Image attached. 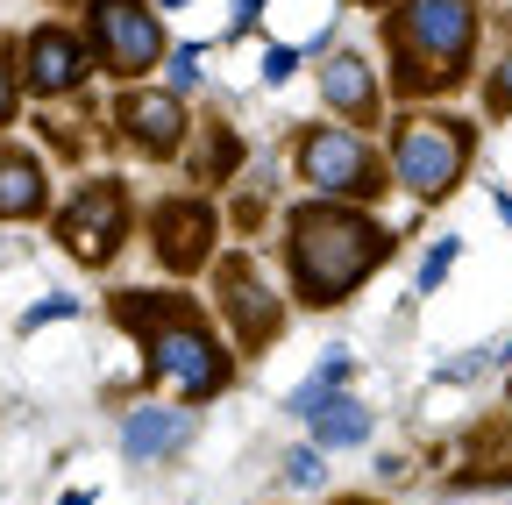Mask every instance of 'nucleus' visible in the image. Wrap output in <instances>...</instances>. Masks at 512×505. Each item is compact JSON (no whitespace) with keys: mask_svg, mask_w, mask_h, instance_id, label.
<instances>
[{"mask_svg":"<svg viewBox=\"0 0 512 505\" xmlns=\"http://www.w3.org/2000/svg\"><path fill=\"white\" fill-rule=\"evenodd\" d=\"M292 285L328 306V299H349V285H363L384 257V228L349 214V207H299L292 214Z\"/></svg>","mask_w":512,"mask_h":505,"instance_id":"1","label":"nucleus"},{"mask_svg":"<svg viewBox=\"0 0 512 505\" xmlns=\"http://www.w3.org/2000/svg\"><path fill=\"white\" fill-rule=\"evenodd\" d=\"M392 43L406 57V72H399L406 93L441 86V79L463 72V57L477 43V8H470V0H406L399 22H392Z\"/></svg>","mask_w":512,"mask_h":505,"instance_id":"2","label":"nucleus"},{"mask_svg":"<svg viewBox=\"0 0 512 505\" xmlns=\"http://www.w3.org/2000/svg\"><path fill=\"white\" fill-rule=\"evenodd\" d=\"M150 370L164 377L171 392H185V399H207V392H221L228 385V356H221V342L192 321L185 306H171L164 321H157V335H150Z\"/></svg>","mask_w":512,"mask_h":505,"instance_id":"3","label":"nucleus"},{"mask_svg":"<svg viewBox=\"0 0 512 505\" xmlns=\"http://www.w3.org/2000/svg\"><path fill=\"white\" fill-rule=\"evenodd\" d=\"M463 157H470V129H463V121H448V114L406 121L399 143H392V171H399V185H406L413 200L448 193V185H456V171H463Z\"/></svg>","mask_w":512,"mask_h":505,"instance_id":"4","label":"nucleus"},{"mask_svg":"<svg viewBox=\"0 0 512 505\" xmlns=\"http://www.w3.org/2000/svg\"><path fill=\"white\" fill-rule=\"evenodd\" d=\"M299 178H313L320 193H335V200H370L377 185H384L370 143L349 136V129H313V136L299 143Z\"/></svg>","mask_w":512,"mask_h":505,"instance_id":"5","label":"nucleus"},{"mask_svg":"<svg viewBox=\"0 0 512 505\" xmlns=\"http://www.w3.org/2000/svg\"><path fill=\"white\" fill-rule=\"evenodd\" d=\"M93 43L114 72H150L164 57V29L143 0H93Z\"/></svg>","mask_w":512,"mask_h":505,"instance_id":"6","label":"nucleus"},{"mask_svg":"<svg viewBox=\"0 0 512 505\" xmlns=\"http://www.w3.org/2000/svg\"><path fill=\"white\" fill-rule=\"evenodd\" d=\"M64 249H72L79 264H107L121 249V193L114 185H86V193L64 207Z\"/></svg>","mask_w":512,"mask_h":505,"instance_id":"7","label":"nucleus"},{"mask_svg":"<svg viewBox=\"0 0 512 505\" xmlns=\"http://www.w3.org/2000/svg\"><path fill=\"white\" fill-rule=\"evenodd\" d=\"M221 306L235 313V328H242V342H264V335H278V321H285V306H278V292L256 278L249 264H221Z\"/></svg>","mask_w":512,"mask_h":505,"instance_id":"8","label":"nucleus"},{"mask_svg":"<svg viewBox=\"0 0 512 505\" xmlns=\"http://www.w3.org/2000/svg\"><path fill=\"white\" fill-rule=\"evenodd\" d=\"M192 441V413L185 406H136L128 413V427H121V456L128 463H164V456H178Z\"/></svg>","mask_w":512,"mask_h":505,"instance_id":"9","label":"nucleus"},{"mask_svg":"<svg viewBox=\"0 0 512 505\" xmlns=\"http://www.w3.org/2000/svg\"><path fill=\"white\" fill-rule=\"evenodd\" d=\"M22 57H29L22 79H29L36 93H50V100H57V93H72V86L86 79V50H79V36H64V29H36Z\"/></svg>","mask_w":512,"mask_h":505,"instance_id":"10","label":"nucleus"},{"mask_svg":"<svg viewBox=\"0 0 512 505\" xmlns=\"http://www.w3.org/2000/svg\"><path fill=\"white\" fill-rule=\"evenodd\" d=\"M207 235H214V214L200 200H171L157 207V257L171 271H192V264H207Z\"/></svg>","mask_w":512,"mask_h":505,"instance_id":"11","label":"nucleus"},{"mask_svg":"<svg viewBox=\"0 0 512 505\" xmlns=\"http://www.w3.org/2000/svg\"><path fill=\"white\" fill-rule=\"evenodd\" d=\"M121 129H128V143H143V150H171L178 129H185V114L164 93H128L121 100Z\"/></svg>","mask_w":512,"mask_h":505,"instance_id":"12","label":"nucleus"},{"mask_svg":"<svg viewBox=\"0 0 512 505\" xmlns=\"http://www.w3.org/2000/svg\"><path fill=\"white\" fill-rule=\"evenodd\" d=\"M36 207H43V171H36V157L8 150L0 157V221H22Z\"/></svg>","mask_w":512,"mask_h":505,"instance_id":"13","label":"nucleus"},{"mask_svg":"<svg viewBox=\"0 0 512 505\" xmlns=\"http://www.w3.org/2000/svg\"><path fill=\"white\" fill-rule=\"evenodd\" d=\"M320 86H328V100H335L349 121L377 114V86H370V72H363V57H335V65L320 72Z\"/></svg>","mask_w":512,"mask_h":505,"instance_id":"14","label":"nucleus"},{"mask_svg":"<svg viewBox=\"0 0 512 505\" xmlns=\"http://www.w3.org/2000/svg\"><path fill=\"white\" fill-rule=\"evenodd\" d=\"M313 441H320V449H356V441H370V413L335 392L328 406L313 413Z\"/></svg>","mask_w":512,"mask_h":505,"instance_id":"15","label":"nucleus"},{"mask_svg":"<svg viewBox=\"0 0 512 505\" xmlns=\"http://www.w3.org/2000/svg\"><path fill=\"white\" fill-rule=\"evenodd\" d=\"M342 377H349V356L335 349V356H328V363H320V370L306 377V385H299V392H292V406H285V413H306V420H313L320 406H328V399H335V385H342Z\"/></svg>","mask_w":512,"mask_h":505,"instance_id":"16","label":"nucleus"},{"mask_svg":"<svg viewBox=\"0 0 512 505\" xmlns=\"http://www.w3.org/2000/svg\"><path fill=\"white\" fill-rule=\"evenodd\" d=\"M320 477H328V463H320V441H313V449H292V456H285V484L313 491Z\"/></svg>","mask_w":512,"mask_h":505,"instance_id":"17","label":"nucleus"},{"mask_svg":"<svg viewBox=\"0 0 512 505\" xmlns=\"http://www.w3.org/2000/svg\"><path fill=\"white\" fill-rule=\"evenodd\" d=\"M456 257H463V242H456V235L434 242V249H427V264H420V292H434V285L448 278V264H456Z\"/></svg>","mask_w":512,"mask_h":505,"instance_id":"18","label":"nucleus"},{"mask_svg":"<svg viewBox=\"0 0 512 505\" xmlns=\"http://www.w3.org/2000/svg\"><path fill=\"white\" fill-rule=\"evenodd\" d=\"M171 86H178V93L200 86V50H178V57H171Z\"/></svg>","mask_w":512,"mask_h":505,"instance_id":"19","label":"nucleus"},{"mask_svg":"<svg viewBox=\"0 0 512 505\" xmlns=\"http://www.w3.org/2000/svg\"><path fill=\"white\" fill-rule=\"evenodd\" d=\"M292 65H299V50H292V43H278V50L264 57V79L278 86V79H292Z\"/></svg>","mask_w":512,"mask_h":505,"instance_id":"20","label":"nucleus"},{"mask_svg":"<svg viewBox=\"0 0 512 505\" xmlns=\"http://www.w3.org/2000/svg\"><path fill=\"white\" fill-rule=\"evenodd\" d=\"M491 107H498V114H512V65L491 79Z\"/></svg>","mask_w":512,"mask_h":505,"instance_id":"21","label":"nucleus"},{"mask_svg":"<svg viewBox=\"0 0 512 505\" xmlns=\"http://www.w3.org/2000/svg\"><path fill=\"white\" fill-rule=\"evenodd\" d=\"M15 114V72H8V57H0V121Z\"/></svg>","mask_w":512,"mask_h":505,"instance_id":"22","label":"nucleus"},{"mask_svg":"<svg viewBox=\"0 0 512 505\" xmlns=\"http://www.w3.org/2000/svg\"><path fill=\"white\" fill-rule=\"evenodd\" d=\"M57 505H93V491H64V498H57Z\"/></svg>","mask_w":512,"mask_h":505,"instance_id":"23","label":"nucleus"},{"mask_svg":"<svg viewBox=\"0 0 512 505\" xmlns=\"http://www.w3.org/2000/svg\"><path fill=\"white\" fill-rule=\"evenodd\" d=\"M335 505H370V498H335Z\"/></svg>","mask_w":512,"mask_h":505,"instance_id":"24","label":"nucleus"},{"mask_svg":"<svg viewBox=\"0 0 512 505\" xmlns=\"http://www.w3.org/2000/svg\"><path fill=\"white\" fill-rule=\"evenodd\" d=\"M164 8H185V0H164Z\"/></svg>","mask_w":512,"mask_h":505,"instance_id":"25","label":"nucleus"}]
</instances>
